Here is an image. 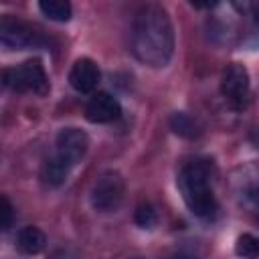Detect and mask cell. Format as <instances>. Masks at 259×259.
Returning <instances> with one entry per match:
<instances>
[{"instance_id":"obj_18","label":"cell","mask_w":259,"mask_h":259,"mask_svg":"<svg viewBox=\"0 0 259 259\" xmlns=\"http://www.w3.org/2000/svg\"><path fill=\"white\" fill-rule=\"evenodd\" d=\"M249 14L253 18V26L259 30V2H249Z\"/></svg>"},{"instance_id":"obj_4","label":"cell","mask_w":259,"mask_h":259,"mask_svg":"<svg viewBox=\"0 0 259 259\" xmlns=\"http://www.w3.org/2000/svg\"><path fill=\"white\" fill-rule=\"evenodd\" d=\"M235 200L247 212L259 214V164H243L231 174Z\"/></svg>"},{"instance_id":"obj_8","label":"cell","mask_w":259,"mask_h":259,"mask_svg":"<svg viewBox=\"0 0 259 259\" xmlns=\"http://www.w3.org/2000/svg\"><path fill=\"white\" fill-rule=\"evenodd\" d=\"M221 93L233 103L245 101L249 93V73L243 65L231 63L225 67L223 77H221Z\"/></svg>"},{"instance_id":"obj_10","label":"cell","mask_w":259,"mask_h":259,"mask_svg":"<svg viewBox=\"0 0 259 259\" xmlns=\"http://www.w3.org/2000/svg\"><path fill=\"white\" fill-rule=\"evenodd\" d=\"M101 79L99 67L91 59H77L69 71V83L79 93H91Z\"/></svg>"},{"instance_id":"obj_6","label":"cell","mask_w":259,"mask_h":259,"mask_svg":"<svg viewBox=\"0 0 259 259\" xmlns=\"http://www.w3.org/2000/svg\"><path fill=\"white\" fill-rule=\"evenodd\" d=\"M0 42H2L4 49L14 51V49L38 47V45H42V38L32 26H28L26 22L6 14L0 20Z\"/></svg>"},{"instance_id":"obj_19","label":"cell","mask_w":259,"mask_h":259,"mask_svg":"<svg viewBox=\"0 0 259 259\" xmlns=\"http://www.w3.org/2000/svg\"><path fill=\"white\" fill-rule=\"evenodd\" d=\"M170 259H198L194 253H190V251H178V253H174Z\"/></svg>"},{"instance_id":"obj_21","label":"cell","mask_w":259,"mask_h":259,"mask_svg":"<svg viewBox=\"0 0 259 259\" xmlns=\"http://www.w3.org/2000/svg\"><path fill=\"white\" fill-rule=\"evenodd\" d=\"M134 259H140V257H134Z\"/></svg>"},{"instance_id":"obj_12","label":"cell","mask_w":259,"mask_h":259,"mask_svg":"<svg viewBox=\"0 0 259 259\" xmlns=\"http://www.w3.org/2000/svg\"><path fill=\"white\" fill-rule=\"evenodd\" d=\"M16 247L24 255H38L47 247V237L38 227H24L16 235Z\"/></svg>"},{"instance_id":"obj_11","label":"cell","mask_w":259,"mask_h":259,"mask_svg":"<svg viewBox=\"0 0 259 259\" xmlns=\"http://www.w3.org/2000/svg\"><path fill=\"white\" fill-rule=\"evenodd\" d=\"M71 170H73V166H69L57 154H51L42 162V166H40V178H42V182L47 186H61L67 180V176H69Z\"/></svg>"},{"instance_id":"obj_17","label":"cell","mask_w":259,"mask_h":259,"mask_svg":"<svg viewBox=\"0 0 259 259\" xmlns=\"http://www.w3.org/2000/svg\"><path fill=\"white\" fill-rule=\"evenodd\" d=\"M0 210H2V229L8 231L12 225V204L6 196H2V208Z\"/></svg>"},{"instance_id":"obj_16","label":"cell","mask_w":259,"mask_h":259,"mask_svg":"<svg viewBox=\"0 0 259 259\" xmlns=\"http://www.w3.org/2000/svg\"><path fill=\"white\" fill-rule=\"evenodd\" d=\"M134 221L142 229H154L158 223V210L150 202H142V204H138V208L134 212Z\"/></svg>"},{"instance_id":"obj_13","label":"cell","mask_w":259,"mask_h":259,"mask_svg":"<svg viewBox=\"0 0 259 259\" xmlns=\"http://www.w3.org/2000/svg\"><path fill=\"white\" fill-rule=\"evenodd\" d=\"M38 10L55 22H67L71 18V4L65 0H40Z\"/></svg>"},{"instance_id":"obj_3","label":"cell","mask_w":259,"mask_h":259,"mask_svg":"<svg viewBox=\"0 0 259 259\" xmlns=\"http://www.w3.org/2000/svg\"><path fill=\"white\" fill-rule=\"evenodd\" d=\"M2 83L4 87L16 93H36V95L49 93V77L38 59H28L16 67L4 69Z\"/></svg>"},{"instance_id":"obj_15","label":"cell","mask_w":259,"mask_h":259,"mask_svg":"<svg viewBox=\"0 0 259 259\" xmlns=\"http://www.w3.org/2000/svg\"><path fill=\"white\" fill-rule=\"evenodd\" d=\"M235 253L241 259H259V237L245 233L235 243Z\"/></svg>"},{"instance_id":"obj_5","label":"cell","mask_w":259,"mask_h":259,"mask_svg":"<svg viewBox=\"0 0 259 259\" xmlns=\"http://www.w3.org/2000/svg\"><path fill=\"white\" fill-rule=\"evenodd\" d=\"M123 178L117 172L109 170L99 174L89 192L91 206L99 212H113L123 200Z\"/></svg>"},{"instance_id":"obj_1","label":"cell","mask_w":259,"mask_h":259,"mask_svg":"<svg viewBox=\"0 0 259 259\" xmlns=\"http://www.w3.org/2000/svg\"><path fill=\"white\" fill-rule=\"evenodd\" d=\"M132 51L148 67H164L174 53V26L160 4H146L136 12Z\"/></svg>"},{"instance_id":"obj_14","label":"cell","mask_w":259,"mask_h":259,"mask_svg":"<svg viewBox=\"0 0 259 259\" xmlns=\"http://www.w3.org/2000/svg\"><path fill=\"white\" fill-rule=\"evenodd\" d=\"M170 127H172L174 134H178L182 138H188V140L190 138H196L200 134L196 121L188 113H184V111H176V113L170 115Z\"/></svg>"},{"instance_id":"obj_20","label":"cell","mask_w":259,"mask_h":259,"mask_svg":"<svg viewBox=\"0 0 259 259\" xmlns=\"http://www.w3.org/2000/svg\"><path fill=\"white\" fill-rule=\"evenodd\" d=\"M251 138H253V142H255V144L259 146V127H257L255 132H253V136H251Z\"/></svg>"},{"instance_id":"obj_9","label":"cell","mask_w":259,"mask_h":259,"mask_svg":"<svg viewBox=\"0 0 259 259\" xmlns=\"http://www.w3.org/2000/svg\"><path fill=\"white\" fill-rule=\"evenodd\" d=\"M119 115H121L119 101L105 91L95 93L85 105V117L91 123H109V121L117 119Z\"/></svg>"},{"instance_id":"obj_2","label":"cell","mask_w":259,"mask_h":259,"mask_svg":"<svg viewBox=\"0 0 259 259\" xmlns=\"http://www.w3.org/2000/svg\"><path fill=\"white\" fill-rule=\"evenodd\" d=\"M214 166L210 160H190L182 166L178 174V188L180 194L190 208V212L198 219H214L219 210V202L212 188Z\"/></svg>"},{"instance_id":"obj_7","label":"cell","mask_w":259,"mask_h":259,"mask_svg":"<svg viewBox=\"0 0 259 259\" xmlns=\"http://www.w3.org/2000/svg\"><path fill=\"white\" fill-rule=\"evenodd\" d=\"M89 148V138L83 130L79 127H65L57 134L55 140V152L61 160H65L69 166H77L83 156L87 154Z\"/></svg>"}]
</instances>
